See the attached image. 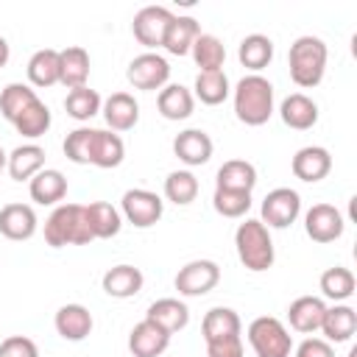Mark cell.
<instances>
[{
  "label": "cell",
  "mask_w": 357,
  "mask_h": 357,
  "mask_svg": "<svg viewBox=\"0 0 357 357\" xmlns=\"http://www.w3.org/2000/svg\"><path fill=\"white\" fill-rule=\"evenodd\" d=\"M218 184L215 190H237V192H251L257 184V167L245 159H229L218 167Z\"/></svg>",
  "instance_id": "obj_28"
},
{
  "label": "cell",
  "mask_w": 357,
  "mask_h": 357,
  "mask_svg": "<svg viewBox=\"0 0 357 357\" xmlns=\"http://www.w3.org/2000/svg\"><path fill=\"white\" fill-rule=\"evenodd\" d=\"M92 139H95V128L81 126V128L70 131L64 137V145H61L64 156L70 162H75V165H89V159H92Z\"/></svg>",
  "instance_id": "obj_41"
},
{
  "label": "cell",
  "mask_w": 357,
  "mask_h": 357,
  "mask_svg": "<svg viewBox=\"0 0 357 357\" xmlns=\"http://www.w3.org/2000/svg\"><path fill=\"white\" fill-rule=\"evenodd\" d=\"M0 357H39V349L25 335H11L0 340Z\"/></svg>",
  "instance_id": "obj_43"
},
{
  "label": "cell",
  "mask_w": 357,
  "mask_h": 357,
  "mask_svg": "<svg viewBox=\"0 0 357 357\" xmlns=\"http://www.w3.org/2000/svg\"><path fill=\"white\" fill-rule=\"evenodd\" d=\"M86 212H89V226H92L95 240H109V237H114V234L123 229L120 212H117L112 204H106V201H92V204H86Z\"/></svg>",
  "instance_id": "obj_34"
},
{
  "label": "cell",
  "mask_w": 357,
  "mask_h": 357,
  "mask_svg": "<svg viewBox=\"0 0 357 357\" xmlns=\"http://www.w3.org/2000/svg\"><path fill=\"white\" fill-rule=\"evenodd\" d=\"M234 248H237V257L240 262L254 271V273H262L273 265L276 254H273V240H271V231L262 220L257 218H245L237 231H234Z\"/></svg>",
  "instance_id": "obj_3"
},
{
  "label": "cell",
  "mask_w": 357,
  "mask_h": 357,
  "mask_svg": "<svg viewBox=\"0 0 357 357\" xmlns=\"http://www.w3.org/2000/svg\"><path fill=\"white\" fill-rule=\"evenodd\" d=\"M100 112H103V120H106V126L112 131H128L139 120V103L128 92H112L103 100Z\"/></svg>",
  "instance_id": "obj_16"
},
{
  "label": "cell",
  "mask_w": 357,
  "mask_h": 357,
  "mask_svg": "<svg viewBox=\"0 0 357 357\" xmlns=\"http://www.w3.org/2000/svg\"><path fill=\"white\" fill-rule=\"evenodd\" d=\"M290 167H293V176L296 178H301L307 184H315V181L326 178V173L332 170V156L321 145H307V148H298L296 151Z\"/></svg>",
  "instance_id": "obj_13"
},
{
  "label": "cell",
  "mask_w": 357,
  "mask_h": 357,
  "mask_svg": "<svg viewBox=\"0 0 357 357\" xmlns=\"http://www.w3.org/2000/svg\"><path fill=\"white\" fill-rule=\"evenodd\" d=\"M296 357H335V349L324 337H307L298 343Z\"/></svg>",
  "instance_id": "obj_45"
},
{
  "label": "cell",
  "mask_w": 357,
  "mask_h": 357,
  "mask_svg": "<svg viewBox=\"0 0 357 357\" xmlns=\"http://www.w3.org/2000/svg\"><path fill=\"white\" fill-rule=\"evenodd\" d=\"M218 282H220V268L212 259H192L184 268H178V273L173 279L178 296H187V298L206 296Z\"/></svg>",
  "instance_id": "obj_8"
},
{
  "label": "cell",
  "mask_w": 357,
  "mask_h": 357,
  "mask_svg": "<svg viewBox=\"0 0 357 357\" xmlns=\"http://www.w3.org/2000/svg\"><path fill=\"white\" fill-rule=\"evenodd\" d=\"M95 234H92V226H89V212H86V204H81V212H78V223H75V240L73 245H86L92 243Z\"/></svg>",
  "instance_id": "obj_46"
},
{
  "label": "cell",
  "mask_w": 357,
  "mask_h": 357,
  "mask_svg": "<svg viewBox=\"0 0 357 357\" xmlns=\"http://www.w3.org/2000/svg\"><path fill=\"white\" fill-rule=\"evenodd\" d=\"M326 56L329 53H326L324 39H318L312 33L298 36L287 53V67H290L293 84H298L301 89L318 86L324 81V73H326Z\"/></svg>",
  "instance_id": "obj_2"
},
{
  "label": "cell",
  "mask_w": 357,
  "mask_h": 357,
  "mask_svg": "<svg viewBox=\"0 0 357 357\" xmlns=\"http://www.w3.org/2000/svg\"><path fill=\"white\" fill-rule=\"evenodd\" d=\"M198 33H201V25H198L195 17H181V14L176 17V14H173V20H170V25H167V31H165L162 47H165L170 56H187L190 47H192V42L198 39Z\"/></svg>",
  "instance_id": "obj_26"
},
{
  "label": "cell",
  "mask_w": 357,
  "mask_h": 357,
  "mask_svg": "<svg viewBox=\"0 0 357 357\" xmlns=\"http://www.w3.org/2000/svg\"><path fill=\"white\" fill-rule=\"evenodd\" d=\"M234 114L245 126H262L273 114V84L259 75H243L234 86Z\"/></svg>",
  "instance_id": "obj_1"
},
{
  "label": "cell",
  "mask_w": 357,
  "mask_h": 357,
  "mask_svg": "<svg viewBox=\"0 0 357 357\" xmlns=\"http://www.w3.org/2000/svg\"><path fill=\"white\" fill-rule=\"evenodd\" d=\"M86 78H89V53L78 45L59 50V84H64L67 89H78L86 86Z\"/></svg>",
  "instance_id": "obj_19"
},
{
  "label": "cell",
  "mask_w": 357,
  "mask_h": 357,
  "mask_svg": "<svg viewBox=\"0 0 357 357\" xmlns=\"http://www.w3.org/2000/svg\"><path fill=\"white\" fill-rule=\"evenodd\" d=\"M120 209H123V218L137 226V229H148L153 223H159L162 212H165V204L156 192L151 190H142V187H134V190H126L123 192V201H120Z\"/></svg>",
  "instance_id": "obj_6"
},
{
  "label": "cell",
  "mask_w": 357,
  "mask_h": 357,
  "mask_svg": "<svg viewBox=\"0 0 357 357\" xmlns=\"http://www.w3.org/2000/svg\"><path fill=\"white\" fill-rule=\"evenodd\" d=\"M354 273L349 271V268H343V265H335V268H326L324 273H321V293L326 296V298H332V301H346V298H351V293H354Z\"/></svg>",
  "instance_id": "obj_39"
},
{
  "label": "cell",
  "mask_w": 357,
  "mask_h": 357,
  "mask_svg": "<svg viewBox=\"0 0 357 357\" xmlns=\"http://www.w3.org/2000/svg\"><path fill=\"white\" fill-rule=\"evenodd\" d=\"M237 59H240V64L245 70L259 73L273 59V42H271V36H265V33H248L240 42V47H237Z\"/></svg>",
  "instance_id": "obj_31"
},
{
  "label": "cell",
  "mask_w": 357,
  "mask_h": 357,
  "mask_svg": "<svg viewBox=\"0 0 357 357\" xmlns=\"http://www.w3.org/2000/svg\"><path fill=\"white\" fill-rule=\"evenodd\" d=\"M145 318H148L151 324H156L159 329H165L167 335H173V332L184 329V326L190 324V310H187V304L178 301V298H156V301L148 307Z\"/></svg>",
  "instance_id": "obj_24"
},
{
  "label": "cell",
  "mask_w": 357,
  "mask_h": 357,
  "mask_svg": "<svg viewBox=\"0 0 357 357\" xmlns=\"http://www.w3.org/2000/svg\"><path fill=\"white\" fill-rule=\"evenodd\" d=\"M279 114H282V123L296 128V131H307L318 123V103L312 98H307L304 92H293L282 100L279 106Z\"/></svg>",
  "instance_id": "obj_20"
},
{
  "label": "cell",
  "mask_w": 357,
  "mask_h": 357,
  "mask_svg": "<svg viewBox=\"0 0 357 357\" xmlns=\"http://www.w3.org/2000/svg\"><path fill=\"white\" fill-rule=\"evenodd\" d=\"M243 324H240V315L231 310V307H212L204 321H201V335H204V343H212V340H220V337H231V335H240Z\"/></svg>",
  "instance_id": "obj_30"
},
{
  "label": "cell",
  "mask_w": 357,
  "mask_h": 357,
  "mask_svg": "<svg viewBox=\"0 0 357 357\" xmlns=\"http://www.w3.org/2000/svg\"><path fill=\"white\" fill-rule=\"evenodd\" d=\"M6 167H8V173H11L14 181H31V178L45 167V148L36 145V142L17 145V148L8 153Z\"/></svg>",
  "instance_id": "obj_21"
},
{
  "label": "cell",
  "mask_w": 357,
  "mask_h": 357,
  "mask_svg": "<svg viewBox=\"0 0 357 357\" xmlns=\"http://www.w3.org/2000/svg\"><path fill=\"white\" fill-rule=\"evenodd\" d=\"M324 312H326L324 298H318V296H298V298L287 307V321H290V326H293L296 332L312 335V332L321 329Z\"/></svg>",
  "instance_id": "obj_17"
},
{
  "label": "cell",
  "mask_w": 357,
  "mask_h": 357,
  "mask_svg": "<svg viewBox=\"0 0 357 357\" xmlns=\"http://www.w3.org/2000/svg\"><path fill=\"white\" fill-rule=\"evenodd\" d=\"M192 98H198L201 103L206 106H218L229 98V78L223 70H215V73H198L195 75V86H192Z\"/></svg>",
  "instance_id": "obj_36"
},
{
  "label": "cell",
  "mask_w": 357,
  "mask_h": 357,
  "mask_svg": "<svg viewBox=\"0 0 357 357\" xmlns=\"http://www.w3.org/2000/svg\"><path fill=\"white\" fill-rule=\"evenodd\" d=\"M156 106H159V114L165 120H187L192 114V109H195V98L181 84H165L159 89Z\"/></svg>",
  "instance_id": "obj_27"
},
{
  "label": "cell",
  "mask_w": 357,
  "mask_h": 357,
  "mask_svg": "<svg viewBox=\"0 0 357 357\" xmlns=\"http://www.w3.org/2000/svg\"><path fill=\"white\" fill-rule=\"evenodd\" d=\"M206 357H243V337L231 335V337L206 343Z\"/></svg>",
  "instance_id": "obj_44"
},
{
  "label": "cell",
  "mask_w": 357,
  "mask_h": 357,
  "mask_svg": "<svg viewBox=\"0 0 357 357\" xmlns=\"http://www.w3.org/2000/svg\"><path fill=\"white\" fill-rule=\"evenodd\" d=\"M212 206L223 218H243L251 209V192H237V190H215Z\"/></svg>",
  "instance_id": "obj_42"
},
{
  "label": "cell",
  "mask_w": 357,
  "mask_h": 357,
  "mask_svg": "<svg viewBox=\"0 0 357 357\" xmlns=\"http://www.w3.org/2000/svg\"><path fill=\"white\" fill-rule=\"evenodd\" d=\"M301 212V195L290 187H276L262 198V223L268 229H287Z\"/></svg>",
  "instance_id": "obj_7"
},
{
  "label": "cell",
  "mask_w": 357,
  "mask_h": 357,
  "mask_svg": "<svg viewBox=\"0 0 357 357\" xmlns=\"http://www.w3.org/2000/svg\"><path fill=\"white\" fill-rule=\"evenodd\" d=\"M50 123H53V117H50V109L36 98L11 126L22 134V137H28V139H36V137H42V134H47V128H50Z\"/></svg>",
  "instance_id": "obj_38"
},
{
  "label": "cell",
  "mask_w": 357,
  "mask_h": 357,
  "mask_svg": "<svg viewBox=\"0 0 357 357\" xmlns=\"http://www.w3.org/2000/svg\"><path fill=\"white\" fill-rule=\"evenodd\" d=\"M6 159H8V156H6V151L0 148V173H3V167H6Z\"/></svg>",
  "instance_id": "obj_48"
},
{
  "label": "cell",
  "mask_w": 357,
  "mask_h": 357,
  "mask_svg": "<svg viewBox=\"0 0 357 357\" xmlns=\"http://www.w3.org/2000/svg\"><path fill=\"white\" fill-rule=\"evenodd\" d=\"M53 324H56V332H59L64 340H73V343L84 340V337L92 332V326H95L92 312H89L84 304H64V307H59Z\"/></svg>",
  "instance_id": "obj_18"
},
{
  "label": "cell",
  "mask_w": 357,
  "mask_h": 357,
  "mask_svg": "<svg viewBox=\"0 0 357 357\" xmlns=\"http://www.w3.org/2000/svg\"><path fill=\"white\" fill-rule=\"evenodd\" d=\"M28 81L33 86H53L59 84V50L42 47L28 59Z\"/></svg>",
  "instance_id": "obj_33"
},
{
  "label": "cell",
  "mask_w": 357,
  "mask_h": 357,
  "mask_svg": "<svg viewBox=\"0 0 357 357\" xmlns=\"http://www.w3.org/2000/svg\"><path fill=\"white\" fill-rule=\"evenodd\" d=\"M28 192L36 204L42 206H53L67 195V178L61 170L56 167H42L31 181H28Z\"/></svg>",
  "instance_id": "obj_22"
},
{
  "label": "cell",
  "mask_w": 357,
  "mask_h": 357,
  "mask_svg": "<svg viewBox=\"0 0 357 357\" xmlns=\"http://www.w3.org/2000/svg\"><path fill=\"white\" fill-rule=\"evenodd\" d=\"M126 156V145L120 139V134L114 131H106V128H95V139H92V159L89 165L95 167H103V170H112L123 162Z\"/></svg>",
  "instance_id": "obj_29"
},
{
  "label": "cell",
  "mask_w": 357,
  "mask_h": 357,
  "mask_svg": "<svg viewBox=\"0 0 357 357\" xmlns=\"http://www.w3.org/2000/svg\"><path fill=\"white\" fill-rule=\"evenodd\" d=\"M100 284H103L106 296H112V298H131V296H137L142 290L145 276L134 265H114V268H109L103 273Z\"/></svg>",
  "instance_id": "obj_23"
},
{
  "label": "cell",
  "mask_w": 357,
  "mask_h": 357,
  "mask_svg": "<svg viewBox=\"0 0 357 357\" xmlns=\"http://www.w3.org/2000/svg\"><path fill=\"white\" fill-rule=\"evenodd\" d=\"M167 346H170V335L165 329H159L156 324H151L148 318H142L128 332V351L134 357H159Z\"/></svg>",
  "instance_id": "obj_15"
},
{
  "label": "cell",
  "mask_w": 357,
  "mask_h": 357,
  "mask_svg": "<svg viewBox=\"0 0 357 357\" xmlns=\"http://www.w3.org/2000/svg\"><path fill=\"white\" fill-rule=\"evenodd\" d=\"M78 212H81V204H59L50 212V218L45 220V243L53 245V248L73 245Z\"/></svg>",
  "instance_id": "obj_11"
},
{
  "label": "cell",
  "mask_w": 357,
  "mask_h": 357,
  "mask_svg": "<svg viewBox=\"0 0 357 357\" xmlns=\"http://www.w3.org/2000/svg\"><path fill=\"white\" fill-rule=\"evenodd\" d=\"M321 332H324L326 343H346V340H351V335L357 332V312L349 304L326 307L324 321H321Z\"/></svg>",
  "instance_id": "obj_25"
},
{
  "label": "cell",
  "mask_w": 357,
  "mask_h": 357,
  "mask_svg": "<svg viewBox=\"0 0 357 357\" xmlns=\"http://www.w3.org/2000/svg\"><path fill=\"white\" fill-rule=\"evenodd\" d=\"M36 226H39V220H36L33 206H28V204L0 206V234L3 237L22 243V240H31L36 234Z\"/></svg>",
  "instance_id": "obj_12"
},
{
  "label": "cell",
  "mask_w": 357,
  "mask_h": 357,
  "mask_svg": "<svg viewBox=\"0 0 357 357\" xmlns=\"http://www.w3.org/2000/svg\"><path fill=\"white\" fill-rule=\"evenodd\" d=\"M212 139H209V134L206 131H201V128H184L181 134H176V139H173V153L184 162V165H190V167H198V165H206L209 159H212Z\"/></svg>",
  "instance_id": "obj_14"
},
{
  "label": "cell",
  "mask_w": 357,
  "mask_h": 357,
  "mask_svg": "<svg viewBox=\"0 0 357 357\" xmlns=\"http://www.w3.org/2000/svg\"><path fill=\"white\" fill-rule=\"evenodd\" d=\"M100 106H103L100 95H98L95 89H89V86L70 89L67 98H64V109H67V114H70L73 120H78V123L92 120V117L100 112Z\"/></svg>",
  "instance_id": "obj_37"
},
{
  "label": "cell",
  "mask_w": 357,
  "mask_h": 357,
  "mask_svg": "<svg viewBox=\"0 0 357 357\" xmlns=\"http://www.w3.org/2000/svg\"><path fill=\"white\" fill-rule=\"evenodd\" d=\"M248 343L257 357H290L293 337L287 326L273 315H259L248 324Z\"/></svg>",
  "instance_id": "obj_4"
},
{
  "label": "cell",
  "mask_w": 357,
  "mask_h": 357,
  "mask_svg": "<svg viewBox=\"0 0 357 357\" xmlns=\"http://www.w3.org/2000/svg\"><path fill=\"white\" fill-rule=\"evenodd\" d=\"M165 195H167V201H173L178 206H187L198 195V178L190 170H173L165 178Z\"/></svg>",
  "instance_id": "obj_40"
},
{
  "label": "cell",
  "mask_w": 357,
  "mask_h": 357,
  "mask_svg": "<svg viewBox=\"0 0 357 357\" xmlns=\"http://www.w3.org/2000/svg\"><path fill=\"white\" fill-rule=\"evenodd\" d=\"M195 64L201 67V73H215V70H223V61H226V47L223 42L215 36V33H198V39L192 42L190 47Z\"/></svg>",
  "instance_id": "obj_32"
},
{
  "label": "cell",
  "mask_w": 357,
  "mask_h": 357,
  "mask_svg": "<svg viewBox=\"0 0 357 357\" xmlns=\"http://www.w3.org/2000/svg\"><path fill=\"white\" fill-rule=\"evenodd\" d=\"M36 98H39L36 89H31L28 84H20V81L6 84V86L0 89V114H3L8 123H14Z\"/></svg>",
  "instance_id": "obj_35"
},
{
  "label": "cell",
  "mask_w": 357,
  "mask_h": 357,
  "mask_svg": "<svg viewBox=\"0 0 357 357\" xmlns=\"http://www.w3.org/2000/svg\"><path fill=\"white\" fill-rule=\"evenodd\" d=\"M173 20V11L167 6H145L134 14V22H131V31H134V39L139 45H145L148 50L153 47H162V39H165V31Z\"/></svg>",
  "instance_id": "obj_9"
},
{
  "label": "cell",
  "mask_w": 357,
  "mask_h": 357,
  "mask_svg": "<svg viewBox=\"0 0 357 357\" xmlns=\"http://www.w3.org/2000/svg\"><path fill=\"white\" fill-rule=\"evenodd\" d=\"M343 229H346V220L340 209L332 204H315L304 215V231L315 243H332L343 234Z\"/></svg>",
  "instance_id": "obj_10"
},
{
  "label": "cell",
  "mask_w": 357,
  "mask_h": 357,
  "mask_svg": "<svg viewBox=\"0 0 357 357\" xmlns=\"http://www.w3.org/2000/svg\"><path fill=\"white\" fill-rule=\"evenodd\" d=\"M126 78L134 89H142V92H153V89H162L170 78V64L165 56L153 53V50H145L139 56H134L128 61V70H126Z\"/></svg>",
  "instance_id": "obj_5"
},
{
  "label": "cell",
  "mask_w": 357,
  "mask_h": 357,
  "mask_svg": "<svg viewBox=\"0 0 357 357\" xmlns=\"http://www.w3.org/2000/svg\"><path fill=\"white\" fill-rule=\"evenodd\" d=\"M8 56H11V50H8V42H6L3 36H0V67H6Z\"/></svg>",
  "instance_id": "obj_47"
}]
</instances>
